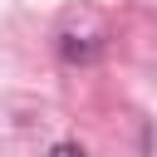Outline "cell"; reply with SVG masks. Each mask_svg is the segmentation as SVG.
<instances>
[{
    "instance_id": "obj_1",
    "label": "cell",
    "mask_w": 157,
    "mask_h": 157,
    "mask_svg": "<svg viewBox=\"0 0 157 157\" xmlns=\"http://www.w3.org/2000/svg\"><path fill=\"white\" fill-rule=\"evenodd\" d=\"M49 157H88V152H83V147H78V142H59V147H54V152H49Z\"/></svg>"
}]
</instances>
